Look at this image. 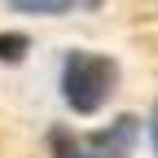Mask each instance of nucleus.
<instances>
[{
	"label": "nucleus",
	"mask_w": 158,
	"mask_h": 158,
	"mask_svg": "<svg viewBox=\"0 0 158 158\" xmlns=\"http://www.w3.org/2000/svg\"><path fill=\"white\" fill-rule=\"evenodd\" d=\"M53 158H101V154H88L79 141H70L66 132H53Z\"/></svg>",
	"instance_id": "20e7f679"
},
{
	"label": "nucleus",
	"mask_w": 158,
	"mask_h": 158,
	"mask_svg": "<svg viewBox=\"0 0 158 158\" xmlns=\"http://www.w3.org/2000/svg\"><path fill=\"white\" fill-rule=\"evenodd\" d=\"M9 9L18 13H40V18H53V13H70L79 5H92V0H5Z\"/></svg>",
	"instance_id": "7ed1b4c3"
},
{
	"label": "nucleus",
	"mask_w": 158,
	"mask_h": 158,
	"mask_svg": "<svg viewBox=\"0 0 158 158\" xmlns=\"http://www.w3.org/2000/svg\"><path fill=\"white\" fill-rule=\"evenodd\" d=\"M136 132H141V118L123 114V118H114V127H110V132H92V136H88V145L101 154V158H127L132 145H136Z\"/></svg>",
	"instance_id": "f03ea898"
},
{
	"label": "nucleus",
	"mask_w": 158,
	"mask_h": 158,
	"mask_svg": "<svg viewBox=\"0 0 158 158\" xmlns=\"http://www.w3.org/2000/svg\"><path fill=\"white\" fill-rule=\"evenodd\" d=\"M149 145H154V154H158V101H154V114H149Z\"/></svg>",
	"instance_id": "423d86ee"
},
{
	"label": "nucleus",
	"mask_w": 158,
	"mask_h": 158,
	"mask_svg": "<svg viewBox=\"0 0 158 158\" xmlns=\"http://www.w3.org/2000/svg\"><path fill=\"white\" fill-rule=\"evenodd\" d=\"M27 48H31L27 35H0V62H22Z\"/></svg>",
	"instance_id": "39448f33"
},
{
	"label": "nucleus",
	"mask_w": 158,
	"mask_h": 158,
	"mask_svg": "<svg viewBox=\"0 0 158 158\" xmlns=\"http://www.w3.org/2000/svg\"><path fill=\"white\" fill-rule=\"evenodd\" d=\"M114 79H118L114 57L75 48L62 62V97H66V106L75 114H97L106 106V97L114 92Z\"/></svg>",
	"instance_id": "f257e3e1"
}]
</instances>
